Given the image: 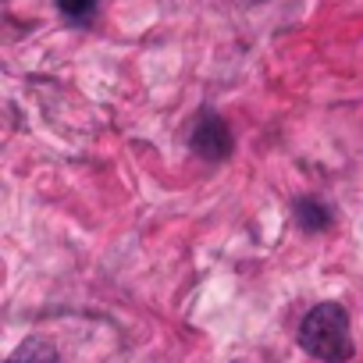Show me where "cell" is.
<instances>
[{
	"mask_svg": "<svg viewBox=\"0 0 363 363\" xmlns=\"http://www.w3.org/2000/svg\"><path fill=\"white\" fill-rule=\"evenodd\" d=\"M299 345L324 363H345L352 356V331L345 306L342 303L313 306L299 324Z\"/></svg>",
	"mask_w": 363,
	"mask_h": 363,
	"instance_id": "obj_1",
	"label": "cell"
},
{
	"mask_svg": "<svg viewBox=\"0 0 363 363\" xmlns=\"http://www.w3.org/2000/svg\"><path fill=\"white\" fill-rule=\"evenodd\" d=\"M193 150L211 164H221V160L232 157V132L221 121V114H214V111L200 114V121L193 128Z\"/></svg>",
	"mask_w": 363,
	"mask_h": 363,
	"instance_id": "obj_2",
	"label": "cell"
},
{
	"mask_svg": "<svg viewBox=\"0 0 363 363\" xmlns=\"http://www.w3.org/2000/svg\"><path fill=\"white\" fill-rule=\"evenodd\" d=\"M296 221L303 225V232H324L331 225V214H328V207L320 200L306 196V200L296 203Z\"/></svg>",
	"mask_w": 363,
	"mask_h": 363,
	"instance_id": "obj_3",
	"label": "cell"
},
{
	"mask_svg": "<svg viewBox=\"0 0 363 363\" xmlns=\"http://www.w3.org/2000/svg\"><path fill=\"white\" fill-rule=\"evenodd\" d=\"M57 11L68 22H89L96 15V0H57Z\"/></svg>",
	"mask_w": 363,
	"mask_h": 363,
	"instance_id": "obj_4",
	"label": "cell"
}]
</instances>
